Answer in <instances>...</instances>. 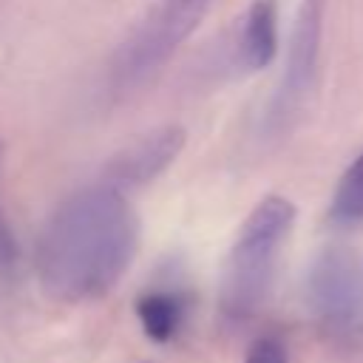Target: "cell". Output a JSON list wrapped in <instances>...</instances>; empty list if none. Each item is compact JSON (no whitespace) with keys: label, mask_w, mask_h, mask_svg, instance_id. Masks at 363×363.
<instances>
[{"label":"cell","mask_w":363,"mask_h":363,"mask_svg":"<svg viewBox=\"0 0 363 363\" xmlns=\"http://www.w3.org/2000/svg\"><path fill=\"white\" fill-rule=\"evenodd\" d=\"M136 216L108 179L71 193L43 224L34 269L45 295L82 303L111 292L136 252Z\"/></svg>","instance_id":"6da1fadb"},{"label":"cell","mask_w":363,"mask_h":363,"mask_svg":"<svg viewBox=\"0 0 363 363\" xmlns=\"http://www.w3.org/2000/svg\"><path fill=\"white\" fill-rule=\"evenodd\" d=\"M292 224L295 204L284 196L261 199L244 218L221 278V315L227 320L244 323L264 306Z\"/></svg>","instance_id":"7a4b0ae2"},{"label":"cell","mask_w":363,"mask_h":363,"mask_svg":"<svg viewBox=\"0 0 363 363\" xmlns=\"http://www.w3.org/2000/svg\"><path fill=\"white\" fill-rule=\"evenodd\" d=\"M306 309L332 340L363 337V252L326 247L309 264L303 281Z\"/></svg>","instance_id":"3957f363"},{"label":"cell","mask_w":363,"mask_h":363,"mask_svg":"<svg viewBox=\"0 0 363 363\" xmlns=\"http://www.w3.org/2000/svg\"><path fill=\"white\" fill-rule=\"evenodd\" d=\"M207 6L210 0H159L142 26L133 28V34L122 43L111 68L113 82L119 88H130L159 71L196 31Z\"/></svg>","instance_id":"277c9868"},{"label":"cell","mask_w":363,"mask_h":363,"mask_svg":"<svg viewBox=\"0 0 363 363\" xmlns=\"http://www.w3.org/2000/svg\"><path fill=\"white\" fill-rule=\"evenodd\" d=\"M323 11H326V0H303L298 9L281 88H278V96L269 113L272 119H284L286 113H292L315 77V65L320 54V34H323Z\"/></svg>","instance_id":"5b68a950"},{"label":"cell","mask_w":363,"mask_h":363,"mask_svg":"<svg viewBox=\"0 0 363 363\" xmlns=\"http://www.w3.org/2000/svg\"><path fill=\"white\" fill-rule=\"evenodd\" d=\"M182 147H184L182 128H176V125L156 128L113 156V162L108 164V182L116 184L119 190L147 184L173 164V159L179 156Z\"/></svg>","instance_id":"8992f818"},{"label":"cell","mask_w":363,"mask_h":363,"mask_svg":"<svg viewBox=\"0 0 363 363\" xmlns=\"http://www.w3.org/2000/svg\"><path fill=\"white\" fill-rule=\"evenodd\" d=\"M278 51V14L272 0H255L238 31V60L250 71H261L275 60Z\"/></svg>","instance_id":"52a82bcc"},{"label":"cell","mask_w":363,"mask_h":363,"mask_svg":"<svg viewBox=\"0 0 363 363\" xmlns=\"http://www.w3.org/2000/svg\"><path fill=\"white\" fill-rule=\"evenodd\" d=\"M187 315V298L176 289H150L136 301V318L145 335L156 343H167L179 335Z\"/></svg>","instance_id":"ba28073f"},{"label":"cell","mask_w":363,"mask_h":363,"mask_svg":"<svg viewBox=\"0 0 363 363\" xmlns=\"http://www.w3.org/2000/svg\"><path fill=\"white\" fill-rule=\"evenodd\" d=\"M329 221L337 227H360L363 224V153L340 176L335 196L329 201Z\"/></svg>","instance_id":"9c48e42d"},{"label":"cell","mask_w":363,"mask_h":363,"mask_svg":"<svg viewBox=\"0 0 363 363\" xmlns=\"http://www.w3.org/2000/svg\"><path fill=\"white\" fill-rule=\"evenodd\" d=\"M244 363H289V354H286V346L278 337L264 335V337L252 340V346L247 349Z\"/></svg>","instance_id":"30bf717a"},{"label":"cell","mask_w":363,"mask_h":363,"mask_svg":"<svg viewBox=\"0 0 363 363\" xmlns=\"http://www.w3.org/2000/svg\"><path fill=\"white\" fill-rule=\"evenodd\" d=\"M14 261H17V241H14V233L6 221V213L0 207V269L14 267Z\"/></svg>","instance_id":"8fae6325"}]
</instances>
